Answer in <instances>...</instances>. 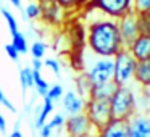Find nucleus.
Masks as SVG:
<instances>
[{
	"instance_id": "nucleus-1",
	"label": "nucleus",
	"mask_w": 150,
	"mask_h": 137,
	"mask_svg": "<svg viewBox=\"0 0 150 137\" xmlns=\"http://www.w3.org/2000/svg\"><path fill=\"white\" fill-rule=\"evenodd\" d=\"M86 45L92 55L113 58L121 49H124L118 23L97 13V16L91 18V21L86 24Z\"/></svg>"
},
{
	"instance_id": "nucleus-2",
	"label": "nucleus",
	"mask_w": 150,
	"mask_h": 137,
	"mask_svg": "<svg viewBox=\"0 0 150 137\" xmlns=\"http://www.w3.org/2000/svg\"><path fill=\"white\" fill-rule=\"evenodd\" d=\"M110 107L115 119H129L137 111V98L132 85L116 87L115 94L110 98Z\"/></svg>"
},
{
	"instance_id": "nucleus-3",
	"label": "nucleus",
	"mask_w": 150,
	"mask_h": 137,
	"mask_svg": "<svg viewBox=\"0 0 150 137\" xmlns=\"http://www.w3.org/2000/svg\"><path fill=\"white\" fill-rule=\"evenodd\" d=\"M136 58L131 55L127 49H121L113 56V82L121 85H132L134 84V71H136Z\"/></svg>"
},
{
	"instance_id": "nucleus-4",
	"label": "nucleus",
	"mask_w": 150,
	"mask_h": 137,
	"mask_svg": "<svg viewBox=\"0 0 150 137\" xmlns=\"http://www.w3.org/2000/svg\"><path fill=\"white\" fill-rule=\"evenodd\" d=\"M89 11H95L105 18L118 21L120 18L132 13V0H92L82 13Z\"/></svg>"
},
{
	"instance_id": "nucleus-5",
	"label": "nucleus",
	"mask_w": 150,
	"mask_h": 137,
	"mask_svg": "<svg viewBox=\"0 0 150 137\" xmlns=\"http://www.w3.org/2000/svg\"><path fill=\"white\" fill-rule=\"evenodd\" d=\"M86 116L89 118L91 124L94 126V129H102L103 126H107L113 118L110 107V100H100V98H87L86 100Z\"/></svg>"
},
{
	"instance_id": "nucleus-6",
	"label": "nucleus",
	"mask_w": 150,
	"mask_h": 137,
	"mask_svg": "<svg viewBox=\"0 0 150 137\" xmlns=\"http://www.w3.org/2000/svg\"><path fill=\"white\" fill-rule=\"evenodd\" d=\"M92 56H94V60L89 63L84 71L91 85H98L113 81V58H103V56L95 55Z\"/></svg>"
},
{
	"instance_id": "nucleus-7",
	"label": "nucleus",
	"mask_w": 150,
	"mask_h": 137,
	"mask_svg": "<svg viewBox=\"0 0 150 137\" xmlns=\"http://www.w3.org/2000/svg\"><path fill=\"white\" fill-rule=\"evenodd\" d=\"M63 127H65V132L68 137H86V136H94L95 134L94 126L91 124L86 113L66 116Z\"/></svg>"
},
{
	"instance_id": "nucleus-8",
	"label": "nucleus",
	"mask_w": 150,
	"mask_h": 137,
	"mask_svg": "<svg viewBox=\"0 0 150 137\" xmlns=\"http://www.w3.org/2000/svg\"><path fill=\"white\" fill-rule=\"evenodd\" d=\"M118 23V31H120V37H121V44L124 49H129V45L140 36V29H139V15L137 13H129L126 16L120 18L116 21Z\"/></svg>"
},
{
	"instance_id": "nucleus-9",
	"label": "nucleus",
	"mask_w": 150,
	"mask_h": 137,
	"mask_svg": "<svg viewBox=\"0 0 150 137\" xmlns=\"http://www.w3.org/2000/svg\"><path fill=\"white\" fill-rule=\"evenodd\" d=\"M40 21L47 26H62L66 21V15L53 0H40Z\"/></svg>"
},
{
	"instance_id": "nucleus-10",
	"label": "nucleus",
	"mask_w": 150,
	"mask_h": 137,
	"mask_svg": "<svg viewBox=\"0 0 150 137\" xmlns=\"http://www.w3.org/2000/svg\"><path fill=\"white\" fill-rule=\"evenodd\" d=\"M129 137H150V108L137 110L134 116L127 119Z\"/></svg>"
},
{
	"instance_id": "nucleus-11",
	"label": "nucleus",
	"mask_w": 150,
	"mask_h": 137,
	"mask_svg": "<svg viewBox=\"0 0 150 137\" xmlns=\"http://www.w3.org/2000/svg\"><path fill=\"white\" fill-rule=\"evenodd\" d=\"M94 137H129V123L126 119H111L107 126L95 131Z\"/></svg>"
},
{
	"instance_id": "nucleus-12",
	"label": "nucleus",
	"mask_w": 150,
	"mask_h": 137,
	"mask_svg": "<svg viewBox=\"0 0 150 137\" xmlns=\"http://www.w3.org/2000/svg\"><path fill=\"white\" fill-rule=\"evenodd\" d=\"M62 107L68 116L78 113H84L86 110V98L81 97L76 90H66L62 97Z\"/></svg>"
},
{
	"instance_id": "nucleus-13",
	"label": "nucleus",
	"mask_w": 150,
	"mask_h": 137,
	"mask_svg": "<svg viewBox=\"0 0 150 137\" xmlns=\"http://www.w3.org/2000/svg\"><path fill=\"white\" fill-rule=\"evenodd\" d=\"M127 50H129L131 55L136 58V61L150 60V36H147V34H140V36L129 45Z\"/></svg>"
},
{
	"instance_id": "nucleus-14",
	"label": "nucleus",
	"mask_w": 150,
	"mask_h": 137,
	"mask_svg": "<svg viewBox=\"0 0 150 137\" xmlns=\"http://www.w3.org/2000/svg\"><path fill=\"white\" fill-rule=\"evenodd\" d=\"M134 84L140 89L150 90V60L137 61L136 71H134Z\"/></svg>"
},
{
	"instance_id": "nucleus-15",
	"label": "nucleus",
	"mask_w": 150,
	"mask_h": 137,
	"mask_svg": "<svg viewBox=\"0 0 150 137\" xmlns=\"http://www.w3.org/2000/svg\"><path fill=\"white\" fill-rule=\"evenodd\" d=\"M118 85L113 81L105 82V84H98V85H92L91 92H89V98H100V100H110L111 95L115 94Z\"/></svg>"
},
{
	"instance_id": "nucleus-16",
	"label": "nucleus",
	"mask_w": 150,
	"mask_h": 137,
	"mask_svg": "<svg viewBox=\"0 0 150 137\" xmlns=\"http://www.w3.org/2000/svg\"><path fill=\"white\" fill-rule=\"evenodd\" d=\"M53 108H55V105H53V100H52V98L44 97V102H42V107H40V111L37 113V116H36V127H37V129L47 123V118L52 114Z\"/></svg>"
},
{
	"instance_id": "nucleus-17",
	"label": "nucleus",
	"mask_w": 150,
	"mask_h": 137,
	"mask_svg": "<svg viewBox=\"0 0 150 137\" xmlns=\"http://www.w3.org/2000/svg\"><path fill=\"white\" fill-rule=\"evenodd\" d=\"M11 45L16 49V52L20 53V55H26V53H29V44H28V37L24 36L23 32H15L11 34Z\"/></svg>"
},
{
	"instance_id": "nucleus-18",
	"label": "nucleus",
	"mask_w": 150,
	"mask_h": 137,
	"mask_svg": "<svg viewBox=\"0 0 150 137\" xmlns=\"http://www.w3.org/2000/svg\"><path fill=\"white\" fill-rule=\"evenodd\" d=\"M74 82H76V87H78V89H76L78 94L87 100V98H89V92H91V89H92V85H91V82H89L87 76H86L84 73H81V74L74 79Z\"/></svg>"
},
{
	"instance_id": "nucleus-19",
	"label": "nucleus",
	"mask_w": 150,
	"mask_h": 137,
	"mask_svg": "<svg viewBox=\"0 0 150 137\" xmlns=\"http://www.w3.org/2000/svg\"><path fill=\"white\" fill-rule=\"evenodd\" d=\"M20 82L23 90L34 87V76H33V68L31 66H23L20 69Z\"/></svg>"
},
{
	"instance_id": "nucleus-20",
	"label": "nucleus",
	"mask_w": 150,
	"mask_h": 137,
	"mask_svg": "<svg viewBox=\"0 0 150 137\" xmlns=\"http://www.w3.org/2000/svg\"><path fill=\"white\" fill-rule=\"evenodd\" d=\"M23 16L28 18V20H31V21L40 20V5H39V2L31 0L29 4L23 8Z\"/></svg>"
},
{
	"instance_id": "nucleus-21",
	"label": "nucleus",
	"mask_w": 150,
	"mask_h": 137,
	"mask_svg": "<svg viewBox=\"0 0 150 137\" xmlns=\"http://www.w3.org/2000/svg\"><path fill=\"white\" fill-rule=\"evenodd\" d=\"M53 2L65 11L66 16H68V15H74V13H81L78 0H53Z\"/></svg>"
},
{
	"instance_id": "nucleus-22",
	"label": "nucleus",
	"mask_w": 150,
	"mask_h": 137,
	"mask_svg": "<svg viewBox=\"0 0 150 137\" xmlns=\"http://www.w3.org/2000/svg\"><path fill=\"white\" fill-rule=\"evenodd\" d=\"M33 76H34V87L37 89V94L42 95V98H44L47 95V92H49V87H50L49 82L42 78L40 71H34L33 69Z\"/></svg>"
},
{
	"instance_id": "nucleus-23",
	"label": "nucleus",
	"mask_w": 150,
	"mask_h": 137,
	"mask_svg": "<svg viewBox=\"0 0 150 137\" xmlns=\"http://www.w3.org/2000/svg\"><path fill=\"white\" fill-rule=\"evenodd\" d=\"M45 50H47V45L42 40H36V42H33L29 47L31 56H33V58H37V60H42L44 56H45Z\"/></svg>"
},
{
	"instance_id": "nucleus-24",
	"label": "nucleus",
	"mask_w": 150,
	"mask_h": 137,
	"mask_svg": "<svg viewBox=\"0 0 150 137\" xmlns=\"http://www.w3.org/2000/svg\"><path fill=\"white\" fill-rule=\"evenodd\" d=\"M0 11H2V16H4V20L7 21V24H8V29H10V32L11 34H15V32H18V21H16V18L13 16V13H11L10 10H7V8H0Z\"/></svg>"
},
{
	"instance_id": "nucleus-25",
	"label": "nucleus",
	"mask_w": 150,
	"mask_h": 137,
	"mask_svg": "<svg viewBox=\"0 0 150 137\" xmlns=\"http://www.w3.org/2000/svg\"><path fill=\"white\" fill-rule=\"evenodd\" d=\"M132 11L137 15H144L150 11V0H132Z\"/></svg>"
},
{
	"instance_id": "nucleus-26",
	"label": "nucleus",
	"mask_w": 150,
	"mask_h": 137,
	"mask_svg": "<svg viewBox=\"0 0 150 137\" xmlns=\"http://www.w3.org/2000/svg\"><path fill=\"white\" fill-rule=\"evenodd\" d=\"M139 29H140V34L150 36V11L139 15Z\"/></svg>"
},
{
	"instance_id": "nucleus-27",
	"label": "nucleus",
	"mask_w": 150,
	"mask_h": 137,
	"mask_svg": "<svg viewBox=\"0 0 150 137\" xmlns=\"http://www.w3.org/2000/svg\"><path fill=\"white\" fill-rule=\"evenodd\" d=\"M63 94H65V89H63L60 84H53V85L49 87V92H47L45 97L52 98V100L55 102V100H60V98L63 97Z\"/></svg>"
},
{
	"instance_id": "nucleus-28",
	"label": "nucleus",
	"mask_w": 150,
	"mask_h": 137,
	"mask_svg": "<svg viewBox=\"0 0 150 137\" xmlns=\"http://www.w3.org/2000/svg\"><path fill=\"white\" fill-rule=\"evenodd\" d=\"M65 119H66L65 114L55 113V114L52 116V119L49 121V124H50V127H52V129H58V127H63V124H65Z\"/></svg>"
},
{
	"instance_id": "nucleus-29",
	"label": "nucleus",
	"mask_w": 150,
	"mask_h": 137,
	"mask_svg": "<svg viewBox=\"0 0 150 137\" xmlns=\"http://www.w3.org/2000/svg\"><path fill=\"white\" fill-rule=\"evenodd\" d=\"M44 66H47L49 69H52V71L55 73L57 76L62 73V65H60V61H58V60H55V58H47V60H44Z\"/></svg>"
},
{
	"instance_id": "nucleus-30",
	"label": "nucleus",
	"mask_w": 150,
	"mask_h": 137,
	"mask_svg": "<svg viewBox=\"0 0 150 137\" xmlns=\"http://www.w3.org/2000/svg\"><path fill=\"white\" fill-rule=\"evenodd\" d=\"M5 52H7V55L10 56L13 61H18V58H20V53L16 52V49H15L11 44H7V45H5Z\"/></svg>"
},
{
	"instance_id": "nucleus-31",
	"label": "nucleus",
	"mask_w": 150,
	"mask_h": 137,
	"mask_svg": "<svg viewBox=\"0 0 150 137\" xmlns=\"http://www.w3.org/2000/svg\"><path fill=\"white\" fill-rule=\"evenodd\" d=\"M0 105H4V107H7L10 111H13V113H16V108L13 107V105L10 103V100H8L7 97H5V94H4V90L0 89Z\"/></svg>"
},
{
	"instance_id": "nucleus-32",
	"label": "nucleus",
	"mask_w": 150,
	"mask_h": 137,
	"mask_svg": "<svg viewBox=\"0 0 150 137\" xmlns=\"http://www.w3.org/2000/svg\"><path fill=\"white\" fill-rule=\"evenodd\" d=\"M52 132H53V129L50 127L49 123H45L44 126L39 127V136L40 137H52Z\"/></svg>"
},
{
	"instance_id": "nucleus-33",
	"label": "nucleus",
	"mask_w": 150,
	"mask_h": 137,
	"mask_svg": "<svg viewBox=\"0 0 150 137\" xmlns=\"http://www.w3.org/2000/svg\"><path fill=\"white\" fill-rule=\"evenodd\" d=\"M31 68L34 69V71H40V69L44 68V61L42 60H37V58H33V66Z\"/></svg>"
},
{
	"instance_id": "nucleus-34",
	"label": "nucleus",
	"mask_w": 150,
	"mask_h": 137,
	"mask_svg": "<svg viewBox=\"0 0 150 137\" xmlns=\"http://www.w3.org/2000/svg\"><path fill=\"white\" fill-rule=\"evenodd\" d=\"M91 2H92V0H78V4H79V10H81V13H82V11H84L87 7H89V5H91Z\"/></svg>"
},
{
	"instance_id": "nucleus-35",
	"label": "nucleus",
	"mask_w": 150,
	"mask_h": 137,
	"mask_svg": "<svg viewBox=\"0 0 150 137\" xmlns=\"http://www.w3.org/2000/svg\"><path fill=\"white\" fill-rule=\"evenodd\" d=\"M0 132H7V121H5V118H4V114L0 113Z\"/></svg>"
},
{
	"instance_id": "nucleus-36",
	"label": "nucleus",
	"mask_w": 150,
	"mask_h": 137,
	"mask_svg": "<svg viewBox=\"0 0 150 137\" xmlns=\"http://www.w3.org/2000/svg\"><path fill=\"white\" fill-rule=\"evenodd\" d=\"M8 137H24V136H23V132L20 131V126L16 124V127L13 129V132H10V134H8Z\"/></svg>"
},
{
	"instance_id": "nucleus-37",
	"label": "nucleus",
	"mask_w": 150,
	"mask_h": 137,
	"mask_svg": "<svg viewBox=\"0 0 150 137\" xmlns=\"http://www.w3.org/2000/svg\"><path fill=\"white\" fill-rule=\"evenodd\" d=\"M8 2H10V4L13 5L15 8H20V10L23 8V4H21V0H8Z\"/></svg>"
},
{
	"instance_id": "nucleus-38",
	"label": "nucleus",
	"mask_w": 150,
	"mask_h": 137,
	"mask_svg": "<svg viewBox=\"0 0 150 137\" xmlns=\"http://www.w3.org/2000/svg\"><path fill=\"white\" fill-rule=\"evenodd\" d=\"M86 137H94V136H86Z\"/></svg>"
},
{
	"instance_id": "nucleus-39",
	"label": "nucleus",
	"mask_w": 150,
	"mask_h": 137,
	"mask_svg": "<svg viewBox=\"0 0 150 137\" xmlns=\"http://www.w3.org/2000/svg\"><path fill=\"white\" fill-rule=\"evenodd\" d=\"M34 2H40V0H34Z\"/></svg>"
}]
</instances>
